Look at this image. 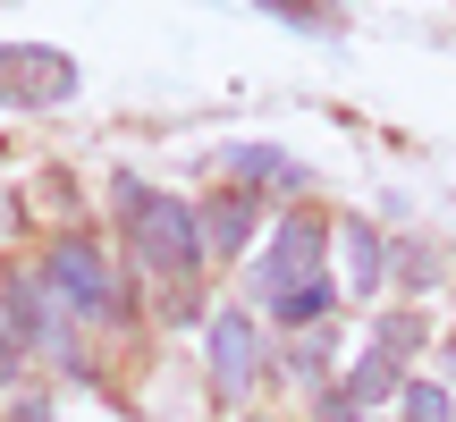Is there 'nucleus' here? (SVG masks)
<instances>
[{"label": "nucleus", "mask_w": 456, "mask_h": 422, "mask_svg": "<svg viewBox=\"0 0 456 422\" xmlns=\"http://www.w3.org/2000/svg\"><path fill=\"white\" fill-rule=\"evenodd\" d=\"M322 245H330V228L313 220V211H288V220H279V237H271V254H262V271H254L262 304H271L288 329H322V312H330Z\"/></svg>", "instance_id": "2"}, {"label": "nucleus", "mask_w": 456, "mask_h": 422, "mask_svg": "<svg viewBox=\"0 0 456 422\" xmlns=\"http://www.w3.org/2000/svg\"><path fill=\"white\" fill-rule=\"evenodd\" d=\"M43 288L60 296L77 321H102V329H110V321H127V288L110 279V254H102L94 237H60V245H51Z\"/></svg>", "instance_id": "3"}, {"label": "nucleus", "mask_w": 456, "mask_h": 422, "mask_svg": "<svg viewBox=\"0 0 456 422\" xmlns=\"http://www.w3.org/2000/svg\"><path fill=\"white\" fill-rule=\"evenodd\" d=\"M397 406H406V422H448V389H440V380H406Z\"/></svg>", "instance_id": "11"}, {"label": "nucleus", "mask_w": 456, "mask_h": 422, "mask_svg": "<svg viewBox=\"0 0 456 422\" xmlns=\"http://www.w3.org/2000/svg\"><path fill=\"white\" fill-rule=\"evenodd\" d=\"M406 346H414V321H389L380 329V346L355 363V372L338 380V397H330V414L338 422H363V406H380V397L397 389V372H406Z\"/></svg>", "instance_id": "5"}, {"label": "nucleus", "mask_w": 456, "mask_h": 422, "mask_svg": "<svg viewBox=\"0 0 456 422\" xmlns=\"http://www.w3.org/2000/svg\"><path fill=\"white\" fill-rule=\"evenodd\" d=\"M9 312L17 321H34V338H43V355L77 363V346H68V304L43 288V279H9Z\"/></svg>", "instance_id": "6"}, {"label": "nucleus", "mask_w": 456, "mask_h": 422, "mask_svg": "<svg viewBox=\"0 0 456 422\" xmlns=\"http://www.w3.org/2000/svg\"><path fill=\"white\" fill-rule=\"evenodd\" d=\"M77 93V60L68 51H43V43H0V101H68Z\"/></svg>", "instance_id": "4"}, {"label": "nucleus", "mask_w": 456, "mask_h": 422, "mask_svg": "<svg viewBox=\"0 0 456 422\" xmlns=\"http://www.w3.org/2000/svg\"><path fill=\"white\" fill-rule=\"evenodd\" d=\"M195 228H203V254H245V245H254V195H212L195 211Z\"/></svg>", "instance_id": "8"}, {"label": "nucleus", "mask_w": 456, "mask_h": 422, "mask_svg": "<svg viewBox=\"0 0 456 422\" xmlns=\"http://www.w3.org/2000/svg\"><path fill=\"white\" fill-rule=\"evenodd\" d=\"M288 363H296L305 380H322V372H330V338H322V329H305V346H296Z\"/></svg>", "instance_id": "12"}, {"label": "nucleus", "mask_w": 456, "mask_h": 422, "mask_svg": "<svg viewBox=\"0 0 456 422\" xmlns=\"http://www.w3.org/2000/svg\"><path fill=\"white\" fill-rule=\"evenodd\" d=\"M118 203H127V237L144 279H169V312L195 304V271H203V228L178 195H152L144 178H118Z\"/></svg>", "instance_id": "1"}, {"label": "nucleus", "mask_w": 456, "mask_h": 422, "mask_svg": "<svg viewBox=\"0 0 456 422\" xmlns=\"http://www.w3.org/2000/svg\"><path fill=\"white\" fill-rule=\"evenodd\" d=\"M17 422H51V406H43V397H26V406H17Z\"/></svg>", "instance_id": "13"}, {"label": "nucleus", "mask_w": 456, "mask_h": 422, "mask_svg": "<svg viewBox=\"0 0 456 422\" xmlns=\"http://www.w3.org/2000/svg\"><path fill=\"white\" fill-rule=\"evenodd\" d=\"M212 380L228 397L254 389V321L245 312H212Z\"/></svg>", "instance_id": "7"}, {"label": "nucleus", "mask_w": 456, "mask_h": 422, "mask_svg": "<svg viewBox=\"0 0 456 422\" xmlns=\"http://www.w3.org/2000/svg\"><path fill=\"white\" fill-rule=\"evenodd\" d=\"M338 254H346V288L372 296V288H380V237H372L363 220H346V228H338Z\"/></svg>", "instance_id": "9"}, {"label": "nucleus", "mask_w": 456, "mask_h": 422, "mask_svg": "<svg viewBox=\"0 0 456 422\" xmlns=\"http://www.w3.org/2000/svg\"><path fill=\"white\" fill-rule=\"evenodd\" d=\"M228 169H237V178H254V186H288V195L305 186V169H296V161H279L271 144H237V152H228Z\"/></svg>", "instance_id": "10"}]
</instances>
